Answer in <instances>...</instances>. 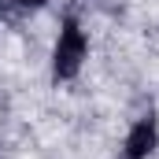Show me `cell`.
I'll return each mask as SVG.
<instances>
[{
    "label": "cell",
    "instance_id": "1",
    "mask_svg": "<svg viewBox=\"0 0 159 159\" xmlns=\"http://www.w3.org/2000/svg\"><path fill=\"white\" fill-rule=\"evenodd\" d=\"M85 34L78 30V22H67L59 30V41H56V52H52V70L56 78H74L81 70V59H85Z\"/></svg>",
    "mask_w": 159,
    "mask_h": 159
},
{
    "label": "cell",
    "instance_id": "2",
    "mask_svg": "<svg viewBox=\"0 0 159 159\" xmlns=\"http://www.w3.org/2000/svg\"><path fill=\"white\" fill-rule=\"evenodd\" d=\"M156 141H159L156 119H141L129 129V137H126V159H148L152 148H156Z\"/></svg>",
    "mask_w": 159,
    "mask_h": 159
},
{
    "label": "cell",
    "instance_id": "3",
    "mask_svg": "<svg viewBox=\"0 0 159 159\" xmlns=\"http://www.w3.org/2000/svg\"><path fill=\"white\" fill-rule=\"evenodd\" d=\"M19 4H22V7H41L44 0H19Z\"/></svg>",
    "mask_w": 159,
    "mask_h": 159
}]
</instances>
